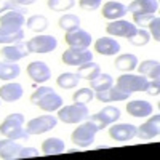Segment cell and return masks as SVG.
<instances>
[{"label":"cell","mask_w":160,"mask_h":160,"mask_svg":"<svg viewBox=\"0 0 160 160\" xmlns=\"http://www.w3.org/2000/svg\"><path fill=\"white\" fill-rule=\"evenodd\" d=\"M29 50H28V45H22V43H15V45H7L2 48L0 55H2L3 61L7 62H16L22 58H26L29 55Z\"/></svg>","instance_id":"cell-16"},{"label":"cell","mask_w":160,"mask_h":160,"mask_svg":"<svg viewBox=\"0 0 160 160\" xmlns=\"http://www.w3.org/2000/svg\"><path fill=\"white\" fill-rule=\"evenodd\" d=\"M118 118H120V109L118 108H114V106H106V108H102L99 112H96L95 115L90 117V120L99 130H102L106 127L115 123Z\"/></svg>","instance_id":"cell-8"},{"label":"cell","mask_w":160,"mask_h":160,"mask_svg":"<svg viewBox=\"0 0 160 160\" xmlns=\"http://www.w3.org/2000/svg\"><path fill=\"white\" fill-rule=\"evenodd\" d=\"M47 3L55 11H66L75 5V0H48Z\"/></svg>","instance_id":"cell-36"},{"label":"cell","mask_w":160,"mask_h":160,"mask_svg":"<svg viewBox=\"0 0 160 160\" xmlns=\"http://www.w3.org/2000/svg\"><path fill=\"white\" fill-rule=\"evenodd\" d=\"M24 125V115L16 112V114H10L3 122L0 125V133L10 139H28L29 138V133L22 128Z\"/></svg>","instance_id":"cell-2"},{"label":"cell","mask_w":160,"mask_h":160,"mask_svg":"<svg viewBox=\"0 0 160 160\" xmlns=\"http://www.w3.org/2000/svg\"><path fill=\"white\" fill-rule=\"evenodd\" d=\"M28 50L31 53H50L53 50H56L58 47V40L53 35H43L38 34L35 37H32L31 40H28Z\"/></svg>","instance_id":"cell-7"},{"label":"cell","mask_w":160,"mask_h":160,"mask_svg":"<svg viewBox=\"0 0 160 160\" xmlns=\"http://www.w3.org/2000/svg\"><path fill=\"white\" fill-rule=\"evenodd\" d=\"M128 40H130V43H131V45H135V47H144V45H148V43H149L151 34L146 31V29H142V28H141V29L138 28V31L135 32V35L130 37Z\"/></svg>","instance_id":"cell-35"},{"label":"cell","mask_w":160,"mask_h":160,"mask_svg":"<svg viewBox=\"0 0 160 160\" xmlns=\"http://www.w3.org/2000/svg\"><path fill=\"white\" fill-rule=\"evenodd\" d=\"M26 24H28V28L34 32H43L47 28H48V19L42 15H34L31 16L28 21H26Z\"/></svg>","instance_id":"cell-32"},{"label":"cell","mask_w":160,"mask_h":160,"mask_svg":"<svg viewBox=\"0 0 160 160\" xmlns=\"http://www.w3.org/2000/svg\"><path fill=\"white\" fill-rule=\"evenodd\" d=\"M24 24H26V16L24 13L19 11L10 10L0 16V28L7 31H21Z\"/></svg>","instance_id":"cell-12"},{"label":"cell","mask_w":160,"mask_h":160,"mask_svg":"<svg viewBox=\"0 0 160 160\" xmlns=\"http://www.w3.org/2000/svg\"><path fill=\"white\" fill-rule=\"evenodd\" d=\"M93 98H95V91L91 88H80L72 95V99L77 104H88L93 101Z\"/></svg>","instance_id":"cell-34"},{"label":"cell","mask_w":160,"mask_h":160,"mask_svg":"<svg viewBox=\"0 0 160 160\" xmlns=\"http://www.w3.org/2000/svg\"><path fill=\"white\" fill-rule=\"evenodd\" d=\"M109 135L115 141H130L136 136V127L133 123H112L109 125Z\"/></svg>","instance_id":"cell-14"},{"label":"cell","mask_w":160,"mask_h":160,"mask_svg":"<svg viewBox=\"0 0 160 160\" xmlns=\"http://www.w3.org/2000/svg\"><path fill=\"white\" fill-rule=\"evenodd\" d=\"M21 74V68L16 62H2L0 64V78L2 80H13Z\"/></svg>","instance_id":"cell-30"},{"label":"cell","mask_w":160,"mask_h":160,"mask_svg":"<svg viewBox=\"0 0 160 160\" xmlns=\"http://www.w3.org/2000/svg\"><path fill=\"white\" fill-rule=\"evenodd\" d=\"M95 50L99 53V55H104V56H115V55H118V51H120V43L117 42L115 38L101 37V38L96 40Z\"/></svg>","instance_id":"cell-19"},{"label":"cell","mask_w":160,"mask_h":160,"mask_svg":"<svg viewBox=\"0 0 160 160\" xmlns=\"http://www.w3.org/2000/svg\"><path fill=\"white\" fill-rule=\"evenodd\" d=\"M28 74L37 83H45L51 78V71L43 61H32L28 66Z\"/></svg>","instance_id":"cell-15"},{"label":"cell","mask_w":160,"mask_h":160,"mask_svg":"<svg viewBox=\"0 0 160 160\" xmlns=\"http://www.w3.org/2000/svg\"><path fill=\"white\" fill-rule=\"evenodd\" d=\"M22 98V85L16 83V82H11L7 83L0 88V99L7 101V102H15L18 99Z\"/></svg>","instance_id":"cell-22"},{"label":"cell","mask_w":160,"mask_h":160,"mask_svg":"<svg viewBox=\"0 0 160 160\" xmlns=\"http://www.w3.org/2000/svg\"><path fill=\"white\" fill-rule=\"evenodd\" d=\"M78 80H80V77L77 74H74V72H64V74H61L58 77L56 83L61 88H75L78 85Z\"/></svg>","instance_id":"cell-33"},{"label":"cell","mask_w":160,"mask_h":160,"mask_svg":"<svg viewBox=\"0 0 160 160\" xmlns=\"http://www.w3.org/2000/svg\"><path fill=\"white\" fill-rule=\"evenodd\" d=\"M101 2H102V0H78V5L82 7L83 10L93 11V10H98L99 8Z\"/></svg>","instance_id":"cell-40"},{"label":"cell","mask_w":160,"mask_h":160,"mask_svg":"<svg viewBox=\"0 0 160 160\" xmlns=\"http://www.w3.org/2000/svg\"><path fill=\"white\" fill-rule=\"evenodd\" d=\"M88 61H93V53L88 48H68L62 53V62L68 66H82Z\"/></svg>","instance_id":"cell-10"},{"label":"cell","mask_w":160,"mask_h":160,"mask_svg":"<svg viewBox=\"0 0 160 160\" xmlns=\"http://www.w3.org/2000/svg\"><path fill=\"white\" fill-rule=\"evenodd\" d=\"M19 11V13H28V10H26L24 7L11 2V0H0V13H5V11Z\"/></svg>","instance_id":"cell-37"},{"label":"cell","mask_w":160,"mask_h":160,"mask_svg":"<svg viewBox=\"0 0 160 160\" xmlns=\"http://www.w3.org/2000/svg\"><path fill=\"white\" fill-rule=\"evenodd\" d=\"M160 133V115L158 114H151V118L144 122L141 127H136V136L142 141H149L158 136Z\"/></svg>","instance_id":"cell-11"},{"label":"cell","mask_w":160,"mask_h":160,"mask_svg":"<svg viewBox=\"0 0 160 160\" xmlns=\"http://www.w3.org/2000/svg\"><path fill=\"white\" fill-rule=\"evenodd\" d=\"M22 38H24L22 29L21 31H7V29L0 28V43L15 45V43H19Z\"/></svg>","instance_id":"cell-29"},{"label":"cell","mask_w":160,"mask_h":160,"mask_svg":"<svg viewBox=\"0 0 160 160\" xmlns=\"http://www.w3.org/2000/svg\"><path fill=\"white\" fill-rule=\"evenodd\" d=\"M117 87L128 93H136V91H144L146 85H148V77H144L141 74H123L117 78Z\"/></svg>","instance_id":"cell-5"},{"label":"cell","mask_w":160,"mask_h":160,"mask_svg":"<svg viewBox=\"0 0 160 160\" xmlns=\"http://www.w3.org/2000/svg\"><path fill=\"white\" fill-rule=\"evenodd\" d=\"M136 69L144 77H149V78H158L160 77V64H158V61H154V59H146L141 64L138 62Z\"/></svg>","instance_id":"cell-24"},{"label":"cell","mask_w":160,"mask_h":160,"mask_svg":"<svg viewBox=\"0 0 160 160\" xmlns=\"http://www.w3.org/2000/svg\"><path fill=\"white\" fill-rule=\"evenodd\" d=\"M99 131V128L91 122V120H87V122L80 123L74 131H72V142L77 144L78 148L82 149H87L90 146L95 142V138H96V133Z\"/></svg>","instance_id":"cell-3"},{"label":"cell","mask_w":160,"mask_h":160,"mask_svg":"<svg viewBox=\"0 0 160 160\" xmlns=\"http://www.w3.org/2000/svg\"><path fill=\"white\" fill-rule=\"evenodd\" d=\"M136 31H138V26L135 22H130V21H125V19H115V21H111L106 26V32L109 35L123 37L127 40L135 35Z\"/></svg>","instance_id":"cell-9"},{"label":"cell","mask_w":160,"mask_h":160,"mask_svg":"<svg viewBox=\"0 0 160 160\" xmlns=\"http://www.w3.org/2000/svg\"><path fill=\"white\" fill-rule=\"evenodd\" d=\"M90 117V111L87 104H71V106H61L58 109V120L62 123H80Z\"/></svg>","instance_id":"cell-4"},{"label":"cell","mask_w":160,"mask_h":160,"mask_svg":"<svg viewBox=\"0 0 160 160\" xmlns=\"http://www.w3.org/2000/svg\"><path fill=\"white\" fill-rule=\"evenodd\" d=\"M66 43L71 48H88L91 45V35L90 32L83 31V29H74L66 32Z\"/></svg>","instance_id":"cell-13"},{"label":"cell","mask_w":160,"mask_h":160,"mask_svg":"<svg viewBox=\"0 0 160 160\" xmlns=\"http://www.w3.org/2000/svg\"><path fill=\"white\" fill-rule=\"evenodd\" d=\"M66 149V144L59 138H48L42 142V152L45 155H58L62 154Z\"/></svg>","instance_id":"cell-27"},{"label":"cell","mask_w":160,"mask_h":160,"mask_svg":"<svg viewBox=\"0 0 160 160\" xmlns=\"http://www.w3.org/2000/svg\"><path fill=\"white\" fill-rule=\"evenodd\" d=\"M125 15H127V7L123 3H120V2L111 0V2L104 3V7H102V16L106 19H109V21L122 19Z\"/></svg>","instance_id":"cell-20"},{"label":"cell","mask_w":160,"mask_h":160,"mask_svg":"<svg viewBox=\"0 0 160 160\" xmlns=\"http://www.w3.org/2000/svg\"><path fill=\"white\" fill-rule=\"evenodd\" d=\"M0 101H2V99H0ZM0 104H2V102H0Z\"/></svg>","instance_id":"cell-43"},{"label":"cell","mask_w":160,"mask_h":160,"mask_svg":"<svg viewBox=\"0 0 160 160\" xmlns=\"http://www.w3.org/2000/svg\"><path fill=\"white\" fill-rule=\"evenodd\" d=\"M56 123H58V117H55V115H40V117H35V118L29 120L28 127H26V131H28L29 135H43V133L55 128Z\"/></svg>","instance_id":"cell-6"},{"label":"cell","mask_w":160,"mask_h":160,"mask_svg":"<svg viewBox=\"0 0 160 160\" xmlns=\"http://www.w3.org/2000/svg\"><path fill=\"white\" fill-rule=\"evenodd\" d=\"M146 93H149L151 96H158L160 93V80L158 78H151L148 80V85H146Z\"/></svg>","instance_id":"cell-39"},{"label":"cell","mask_w":160,"mask_h":160,"mask_svg":"<svg viewBox=\"0 0 160 160\" xmlns=\"http://www.w3.org/2000/svg\"><path fill=\"white\" fill-rule=\"evenodd\" d=\"M115 68L118 71H123V72H131L136 69L138 66V58L136 55H131V53H125V55H120L115 58Z\"/></svg>","instance_id":"cell-25"},{"label":"cell","mask_w":160,"mask_h":160,"mask_svg":"<svg viewBox=\"0 0 160 160\" xmlns=\"http://www.w3.org/2000/svg\"><path fill=\"white\" fill-rule=\"evenodd\" d=\"M37 155H38V151L34 148H21L18 158H29V157H37Z\"/></svg>","instance_id":"cell-41"},{"label":"cell","mask_w":160,"mask_h":160,"mask_svg":"<svg viewBox=\"0 0 160 160\" xmlns=\"http://www.w3.org/2000/svg\"><path fill=\"white\" fill-rule=\"evenodd\" d=\"M11 2H15V3L21 5V7H28V5L35 3V0H11Z\"/></svg>","instance_id":"cell-42"},{"label":"cell","mask_w":160,"mask_h":160,"mask_svg":"<svg viewBox=\"0 0 160 160\" xmlns=\"http://www.w3.org/2000/svg\"><path fill=\"white\" fill-rule=\"evenodd\" d=\"M96 99L101 101V102H117V101H127L130 96H131V93L122 90L120 87H111L109 90H104V91H96Z\"/></svg>","instance_id":"cell-17"},{"label":"cell","mask_w":160,"mask_h":160,"mask_svg":"<svg viewBox=\"0 0 160 160\" xmlns=\"http://www.w3.org/2000/svg\"><path fill=\"white\" fill-rule=\"evenodd\" d=\"M22 146L19 142H16L15 139H10L5 138L0 141V158L3 160H13V158H18V154L21 151Z\"/></svg>","instance_id":"cell-21"},{"label":"cell","mask_w":160,"mask_h":160,"mask_svg":"<svg viewBox=\"0 0 160 160\" xmlns=\"http://www.w3.org/2000/svg\"><path fill=\"white\" fill-rule=\"evenodd\" d=\"M148 28L151 31V35H154V40H155V42H158V40H160V18L158 16H154L148 22Z\"/></svg>","instance_id":"cell-38"},{"label":"cell","mask_w":160,"mask_h":160,"mask_svg":"<svg viewBox=\"0 0 160 160\" xmlns=\"http://www.w3.org/2000/svg\"><path fill=\"white\" fill-rule=\"evenodd\" d=\"M59 28L66 32L69 31H74V29H78L80 28V18L77 15H71V13H68V15H64L59 18Z\"/></svg>","instance_id":"cell-31"},{"label":"cell","mask_w":160,"mask_h":160,"mask_svg":"<svg viewBox=\"0 0 160 160\" xmlns=\"http://www.w3.org/2000/svg\"><path fill=\"white\" fill-rule=\"evenodd\" d=\"M158 10V0H133L127 7V11L133 13L136 26H148Z\"/></svg>","instance_id":"cell-1"},{"label":"cell","mask_w":160,"mask_h":160,"mask_svg":"<svg viewBox=\"0 0 160 160\" xmlns=\"http://www.w3.org/2000/svg\"><path fill=\"white\" fill-rule=\"evenodd\" d=\"M114 85V78L109 74H99L95 80L90 82V88L93 91H104V90H109Z\"/></svg>","instance_id":"cell-28"},{"label":"cell","mask_w":160,"mask_h":160,"mask_svg":"<svg viewBox=\"0 0 160 160\" xmlns=\"http://www.w3.org/2000/svg\"><path fill=\"white\" fill-rule=\"evenodd\" d=\"M101 74V68L98 62H93V61H88L82 66H78V71H77V75L83 80H95L98 75Z\"/></svg>","instance_id":"cell-26"},{"label":"cell","mask_w":160,"mask_h":160,"mask_svg":"<svg viewBox=\"0 0 160 160\" xmlns=\"http://www.w3.org/2000/svg\"><path fill=\"white\" fill-rule=\"evenodd\" d=\"M127 112L133 117H148L152 114V104L142 99H135L127 104Z\"/></svg>","instance_id":"cell-23"},{"label":"cell","mask_w":160,"mask_h":160,"mask_svg":"<svg viewBox=\"0 0 160 160\" xmlns=\"http://www.w3.org/2000/svg\"><path fill=\"white\" fill-rule=\"evenodd\" d=\"M35 106H38V108L42 111H45V112H55L62 106V98L58 95V93L50 90L40 99L35 101Z\"/></svg>","instance_id":"cell-18"}]
</instances>
